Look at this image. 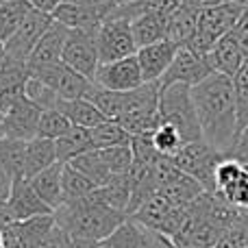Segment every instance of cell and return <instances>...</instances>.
<instances>
[{
    "instance_id": "obj_1",
    "label": "cell",
    "mask_w": 248,
    "mask_h": 248,
    "mask_svg": "<svg viewBox=\"0 0 248 248\" xmlns=\"http://www.w3.org/2000/svg\"><path fill=\"white\" fill-rule=\"evenodd\" d=\"M192 100L201 122L202 140L227 155L237 137V109L233 78L214 72L192 87Z\"/></svg>"
},
{
    "instance_id": "obj_2",
    "label": "cell",
    "mask_w": 248,
    "mask_h": 248,
    "mask_svg": "<svg viewBox=\"0 0 248 248\" xmlns=\"http://www.w3.org/2000/svg\"><path fill=\"white\" fill-rule=\"evenodd\" d=\"M128 216L109 207L103 201L98 187L85 198L74 202H63L55 211V220L72 240L105 242Z\"/></svg>"
},
{
    "instance_id": "obj_3",
    "label": "cell",
    "mask_w": 248,
    "mask_h": 248,
    "mask_svg": "<svg viewBox=\"0 0 248 248\" xmlns=\"http://www.w3.org/2000/svg\"><path fill=\"white\" fill-rule=\"evenodd\" d=\"M159 124L174 126L185 144L202 140L201 122L192 100V87L176 83L159 90Z\"/></svg>"
},
{
    "instance_id": "obj_4",
    "label": "cell",
    "mask_w": 248,
    "mask_h": 248,
    "mask_svg": "<svg viewBox=\"0 0 248 248\" xmlns=\"http://www.w3.org/2000/svg\"><path fill=\"white\" fill-rule=\"evenodd\" d=\"M242 13H244V7L229 2V0L198 11V29L187 42V48L198 55H209L216 44L235 29Z\"/></svg>"
},
{
    "instance_id": "obj_5",
    "label": "cell",
    "mask_w": 248,
    "mask_h": 248,
    "mask_svg": "<svg viewBox=\"0 0 248 248\" xmlns=\"http://www.w3.org/2000/svg\"><path fill=\"white\" fill-rule=\"evenodd\" d=\"M224 157L227 155L220 153L218 148L207 144L205 140H198L185 144L179 155L172 157V161L181 172L196 179L205 187V192H216V168Z\"/></svg>"
},
{
    "instance_id": "obj_6",
    "label": "cell",
    "mask_w": 248,
    "mask_h": 248,
    "mask_svg": "<svg viewBox=\"0 0 248 248\" xmlns=\"http://www.w3.org/2000/svg\"><path fill=\"white\" fill-rule=\"evenodd\" d=\"M96 33H98V31L70 29L65 46H63V55H61V61H63L68 68L77 70L78 74L90 78L92 83H94V74L100 65Z\"/></svg>"
},
{
    "instance_id": "obj_7",
    "label": "cell",
    "mask_w": 248,
    "mask_h": 248,
    "mask_svg": "<svg viewBox=\"0 0 248 248\" xmlns=\"http://www.w3.org/2000/svg\"><path fill=\"white\" fill-rule=\"evenodd\" d=\"M52 22H55V17H52L50 13L31 9L29 16L24 17V22L17 26V31L7 39V42H4L7 59L26 63L29 57H31V52H33L35 46H37V42L44 37V33L52 26Z\"/></svg>"
},
{
    "instance_id": "obj_8",
    "label": "cell",
    "mask_w": 248,
    "mask_h": 248,
    "mask_svg": "<svg viewBox=\"0 0 248 248\" xmlns=\"http://www.w3.org/2000/svg\"><path fill=\"white\" fill-rule=\"evenodd\" d=\"M96 44H98V57L100 63L118 61L124 57H131L137 52L135 39H133L131 20L126 17H107L100 24L96 33Z\"/></svg>"
},
{
    "instance_id": "obj_9",
    "label": "cell",
    "mask_w": 248,
    "mask_h": 248,
    "mask_svg": "<svg viewBox=\"0 0 248 248\" xmlns=\"http://www.w3.org/2000/svg\"><path fill=\"white\" fill-rule=\"evenodd\" d=\"M216 70L211 65V57L209 55H198V52L189 50L187 46H181L176 52L172 65L168 68V72L163 74V78L159 81V87H170V85H187L194 87L198 83H202L207 77H211Z\"/></svg>"
},
{
    "instance_id": "obj_10",
    "label": "cell",
    "mask_w": 248,
    "mask_h": 248,
    "mask_svg": "<svg viewBox=\"0 0 248 248\" xmlns=\"http://www.w3.org/2000/svg\"><path fill=\"white\" fill-rule=\"evenodd\" d=\"M214 194L224 198L237 211H248V166L224 157L216 168Z\"/></svg>"
},
{
    "instance_id": "obj_11",
    "label": "cell",
    "mask_w": 248,
    "mask_h": 248,
    "mask_svg": "<svg viewBox=\"0 0 248 248\" xmlns=\"http://www.w3.org/2000/svg\"><path fill=\"white\" fill-rule=\"evenodd\" d=\"M31 77H35L37 81H42L46 87H50L61 100H77V98H87L90 90L94 87V83L90 78H85L83 74H78L77 70L68 68L63 61L59 63L46 65V68L33 72Z\"/></svg>"
},
{
    "instance_id": "obj_12",
    "label": "cell",
    "mask_w": 248,
    "mask_h": 248,
    "mask_svg": "<svg viewBox=\"0 0 248 248\" xmlns=\"http://www.w3.org/2000/svg\"><path fill=\"white\" fill-rule=\"evenodd\" d=\"M55 214L42 198L35 194L33 185L29 179H17L13 181L11 194H9L7 202L0 209V224L2 222H22V220L35 218V216H48Z\"/></svg>"
},
{
    "instance_id": "obj_13",
    "label": "cell",
    "mask_w": 248,
    "mask_h": 248,
    "mask_svg": "<svg viewBox=\"0 0 248 248\" xmlns=\"http://www.w3.org/2000/svg\"><path fill=\"white\" fill-rule=\"evenodd\" d=\"M94 85L109 92H131L144 85L141 68L137 63V57H124L118 61L100 63L94 74Z\"/></svg>"
},
{
    "instance_id": "obj_14",
    "label": "cell",
    "mask_w": 248,
    "mask_h": 248,
    "mask_svg": "<svg viewBox=\"0 0 248 248\" xmlns=\"http://www.w3.org/2000/svg\"><path fill=\"white\" fill-rule=\"evenodd\" d=\"M39 116H42V109L24 94L2 116V124H4L7 137L9 140H20V141L35 140V137H37Z\"/></svg>"
},
{
    "instance_id": "obj_15",
    "label": "cell",
    "mask_w": 248,
    "mask_h": 248,
    "mask_svg": "<svg viewBox=\"0 0 248 248\" xmlns=\"http://www.w3.org/2000/svg\"><path fill=\"white\" fill-rule=\"evenodd\" d=\"M118 9V4H103V7H92V4H74V2H61L55 9L52 17L55 22L68 26V29H85V31H98L100 24Z\"/></svg>"
},
{
    "instance_id": "obj_16",
    "label": "cell",
    "mask_w": 248,
    "mask_h": 248,
    "mask_svg": "<svg viewBox=\"0 0 248 248\" xmlns=\"http://www.w3.org/2000/svg\"><path fill=\"white\" fill-rule=\"evenodd\" d=\"M181 46L172 44L170 39H163V42L150 44V46L137 48L135 57L137 63L141 68V77H144V83H159L163 78V74L168 72V68L172 65L176 52H179Z\"/></svg>"
},
{
    "instance_id": "obj_17",
    "label": "cell",
    "mask_w": 248,
    "mask_h": 248,
    "mask_svg": "<svg viewBox=\"0 0 248 248\" xmlns=\"http://www.w3.org/2000/svg\"><path fill=\"white\" fill-rule=\"evenodd\" d=\"M68 26L59 24V22H52V26L44 33V37L37 42L35 50L31 52L29 61H26V68L29 72H37V70L46 68V65L59 63L61 55H63V46L65 39H68Z\"/></svg>"
},
{
    "instance_id": "obj_18",
    "label": "cell",
    "mask_w": 248,
    "mask_h": 248,
    "mask_svg": "<svg viewBox=\"0 0 248 248\" xmlns=\"http://www.w3.org/2000/svg\"><path fill=\"white\" fill-rule=\"evenodd\" d=\"M31 78V72L26 63L20 61H4L0 70V113H7L17 100L24 96L26 81Z\"/></svg>"
},
{
    "instance_id": "obj_19",
    "label": "cell",
    "mask_w": 248,
    "mask_h": 248,
    "mask_svg": "<svg viewBox=\"0 0 248 248\" xmlns=\"http://www.w3.org/2000/svg\"><path fill=\"white\" fill-rule=\"evenodd\" d=\"M211 57V65L218 74H224V77L233 78L237 72L242 70V65L246 63V52L244 48L240 46V42L235 39V35L229 33L220 39L214 46V50L209 52Z\"/></svg>"
},
{
    "instance_id": "obj_20",
    "label": "cell",
    "mask_w": 248,
    "mask_h": 248,
    "mask_svg": "<svg viewBox=\"0 0 248 248\" xmlns=\"http://www.w3.org/2000/svg\"><path fill=\"white\" fill-rule=\"evenodd\" d=\"M168 20L170 13L166 11H146L131 20L133 39L137 48L150 46V44L163 42L168 37Z\"/></svg>"
},
{
    "instance_id": "obj_21",
    "label": "cell",
    "mask_w": 248,
    "mask_h": 248,
    "mask_svg": "<svg viewBox=\"0 0 248 248\" xmlns=\"http://www.w3.org/2000/svg\"><path fill=\"white\" fill-rule=\"evenodd\" d=\"M174 209L176 207L172 205L163 194L157 192L155 196H150L144 205L137 207V211L133 216H128V218H133L135 222H140L141 227H146V229H153V231L163 233V229H166L170 216L174 214Z\"/></svg>"
},
{
    "instance_id": "obj_22",
    "label": "cell",
    "mask_w": 248,
    "mask_h": 248,
    "mask_svg": "<svg viewBox=\"0 0 248 248\" xmlns=\"http://www.w3.org/2000/svg\"><path fill=\"white\" fill-rule=\"evenodd\" d=\"M61 170H63V163L57 161L55 166L42 170L39 174H35L31 181L35 194L50 207L52 211H57L63 205V189H61Z\"/></svg>"
},
{
    "instance_id": "obj_23",
    "label": "cell",
    "mask_w": 248,
    "mask_h": 248,
    "mask_svg": "<svg viewBox=\"0 0 248 248\" xmlns=\"http://www.w3.org/2000/svg\"><path fill=\"white\" fill-rule=\"evenodd\" d=\"M57 159V146L52 140L35 137L26 141V157H24V179H33L42 170L55 166Z\"/></svg>"
},
{
    "instance_id": "obj_24",
    "label": "cell",
    "mask_w": 248,
    "mask_h": 248,
    "mask_svg": "<svg viewBox=\"0 0 248 248\" xmlns=\"http://www.w3.org/2000/svg\"><path fill=\"white\" fill-rule=\"evenodd\" d=\"M57 109L72 122V126H81V128H94V126H98V124H103L105 120H109L90 98L59 100Z\"/></svg>"
},
{
    "instance_id": "obj_25",
    "label": "cell",
    "mask_w": 248,
    "mask_h": 248,
    "mask_svg": "<svg viewBox=\"0 0 248 248\" xmlns=\"http://www.w3.org/2000/svg\"><path fill=\"white\" fill-rule=\"evenodd\" d=\"M198 29V9L181 2L168 20V37L176 46H187V42L194 37Z\"/></svg>"
},
{
    "instance_id": "obj_26",
    "label": "cell",
    "mask_w": 248,
    "mask_h": 248,
    "mask_svg": "<svg viewBox=\"0 0 248 248\" xmlns=\"http://www.w3.org/2000/svg\"><path fill=\"white\" fill-rule=\"evenodd\" d=\"M55 146H57L59 163H70L72 159L81 157V155L90 153V150H96L90 128H81V126H72L63 137H59L55 141Z\"/></svg>"
},
{
    "instance_id": "obj_27",
    "label": "cell",
    "mask_w": 248,
    "mask_h": 248,
    "mask_svg": "<svg viewBox=\"0 0 248 248\" xmlns=\"http://www.w3.org/2000/svg\"><path fill=\"white\" fill-rule=\"evenodd\" d=\"M159 194H163L174 207H187V205H192L201 194H205V187H202L196 179L187 176L185 172H179L170 183H166L159 189Z\"/></svg>"
},
{
    "instance_id": "obj_28",
    "label": "cell",
    "mask_w": 248,
    "mask_h": 248,
    "mask_svg": "<svg viewBox=\"0 0 248 248\" xmlns=\"http://www.w3.org/2000/svg\"><path fill=\"white\" fill-rule=\"evenodd\" d=\"M109 248H148V229L133 218H126L111 235L105 240Z\"/></svg>"
},
{
    "instance_id": "obj_29",
    "label": "cell",
    "mask_w": 248,
    "mask_h": 248,
    "mask_svg": "<svg viewBox=\"0 0 248 248\" xmlns=\"http://www.w3.org/2000/svg\"><path fill=\"white\" fill-rule=\"evenodd\" d=\"M61 189H63V202H74L85 198L96 189V185L83 174L72 163H63L61 170Z\"/></svg>"
},
{
    "instance_id": "obj_30",
    "label": "cell",
    "mask_w": 248,
    "mask_h": 248,
    "mask_svg": "<svg viewBox=\"0 0 248 248\" xmlns=\"http://www.w3.org/2000/svg\"><path fill=\"white\" fill-rule=\"evenodd\" d=\"M70 163H72L77 170H81L83 174L96 185V187H103V185H107L109 181L113 179V174L109 172V168H107V163H105L100 150H90V153L72 159Z\"/></svg>"
},
{
    "instance_id": "obj_31",
    "label": "cell",
    "mask_w": 248,
    "mask_h": 248,
    "mask_svg": "<svg viewBox=\"0 0 248 248\" xmlns=\"http://www.w3.org/2000/svg\"><path fill=\"white\" fill-rule=\"evenodd\" d=\"M31 9L33 7L29 0H9V2L0 4V42L4 44L16 33Z\"/></svg>"
},
{
    "instance_id": "obj_32",
    "label": "cell",
    "mask_w": 248,
    "mask_h": 248,
    "mask_svg": "<svg viewBox=\"0 0 248 248\" xmlns=\"http://www.w3.org/2000/svg\"><path fill=\"white\" fill-rule=\"evenodd\" d=\"M92 133V141H94V148H113V146H126L131 144V133L118 124L116 120H105L98 126L90 128Z\"/></svg>"
},
{
    "instance_id": "obj_33",
    "label": "cell",
    "mask_w": 248,
    "mask_h": 248,
    "mask_svg": "<svg viewBox=\"0 0 248 248\" xmlns=\"http://www.w3.org/2000/svg\"><path fill=\"white\" fill-rule=\"evenodd\" d=\"M24 157H26V141L20 140H4L0 146V159H2L4 168L9 170V174L13 176V181L24 179Z\"/></svg>"
},
{
    "instance_id": "obj_34",
    "label": "cell",
    "mask_w": 248,
    "mask_h": 248,
    "mask_svg": "<svg viewBox=\"0 0 248 248\" xmlns=\"http://www.w3.org/2000/svg\"><path fill=\"white\" fill-rule=\"evenodd\" d=\"M150 137H153L155 150H157L159 155H163V157H168V159L176 157L179 150L185 146L181 133L176 131L174 126H170V124H159V126L150 133Z\"/></svg>"
},
{
    "instance_id": "obj_35",
    "label": "cell",
    "mask_w": 248,
    "mask_h": 248,
    "mask_svg": "<svg viewBox=\"0 0 248 248\" xmlns=\"http://www.w3.org/2000/svg\"><path fill=\"white\" fill-rule=\"evenodd\" d=\"M70 128H72V122H70L59 109H46V111H42V116H39L37 137L57 141L59 137H63Z\"/></svg>"
},
{
    "instance_id": "obj_36",
    "label": "cell",
    "mask_w": 248,
    "mask_h": 248,
    "mask_svg": "<svg viewBox=\"0 0 248 248\" xmlns=\"http://www.w3.org/2000/svg\"><path fill=\"white\" fill-rule=\"evenodd\" d=\"M233 92H235V109H237V133L248 126V61L233 77Z\"/></svg>"
},
{
    "instance_id": "obj_37",
    "label": "cell",
    "mask_w": 248,
    "mask_h": 248,
    "mask_svg": "<svg viewBox=\"0 0 248 248\" xmlns=\"http://www.w3.org/2000/svg\"><path fill=\"white\" fill-rule=\"evenodd\" d=\"M100 155H103L105 163H107L109 172L113 176L120 174H128L133 168V150L131 144L126 146H113V148H100Z\"/></svg>"
},
{
    "instance_id": "obj_38",
    "label": "cell",
    "mask_w": 248,
    "mask_h": 248,
    "mask_svg": "<svg viewBox=\"0 0 248 248\" xmlns=\"http://www.w3.org/2000/svg\"><path fill=\"white\" fill-rule=\"evenodd\" d=\"M24 94L29 96V98L33 100L42 111H46V109H57V105H59V100H61L59 96L50 90V87H46L42 81H37L35 77H31L29 81H26Z\"/></svg>"
},
{
    "instance_id": "obj_39",
    "label": "cell",
    "mask_w": 248,
    "mask_h": 248,
    "mask_svg": "<svg viewBox=\"0 0 248 248\" xmlns=\"http://www.w3.org/2000/svg\"><path fill=\"white\" fill-rule=\"evenodd\" d=\"M216 248H248V222L244 218V211H242V218L224 231Z\"/></svg>"
},
{
    "instance_id": "obj_40",
    "label": "cell",
    "mask_w": 248,
    "mask_h": 248,
    "mask_svg": "<svg viewBox=\"0 0 248 248\" xmlns=\"http://www.w3.org/2000/svg\"><path fill=\"white\" fill-rule=\"evenodd\" d=\"M227 157L235 159V161L244 163V166L248 163V126H244L237 133V137H235V141H233V146L229 148Z\"/></svg>"
},
{
    "instance_id": "obj_41",
    "label": "cell",
    "mask_w": 248,
    "mask_h": 248,
    "mask_svg": "<svg viewBox=\"0 0 248 248\" xmlns=\"http://www.w3.org/2000/svg\"><path fill=\"white\" fill-rule=\"evenodd\" d=\"M70 246H72V237H70L59 224H55L50 235H48L37 248H70Z\"/></svg>"
},
{
    "instance_id": "obj_42",
    "label": "cell",
    "mask_w": 248,
    "mask_h": 248,
    "mask_svg": "<svg viewBox=\"0 0 248 248\" xmlns=\"http://www.w3.org/2000/svg\"><path fill=\"white\" fill-rule=\"evenodd\" d=\"M231 33L235 35V39L240 42V46L244 48L246 59H248V9H244V13H242V17L237 20L235 29H233Z\"/></svg>"
},
{
    "instance_id": "obj_43",
    "label": "cell",
    "mask_w": 248,
    "mask_h": 248,
    "mask_svg": "<svg viewBox=\"0 0 248 248\" xmlns=\"http://www.w3.org/2000/svg\"><path fill=\"white\" fill-rule=\"evenodd\" d=\"M148 248H179L172 237H168L166 233H159L148 229Z\"/></svg>"
},
{
    "instance_id": "obj_44",
    "label": "cell",
    "mask_w": 248,
    "mask_h": 248,
    "mask_svg": "<svg viewBox=\"0 0 248 248\" xmlns=\"http://www.w3.org/2000/svg\"><path fill=\"white\" fill-rule=\"evenodd\" d=\"M11 187H13V176L9 174V170L4 168L2 159H0V202H7L9 194H11Z\"/></svg>"
},
{
    "instance_id": "obj_45",
    "label": "cell",
    "mask_w": 248,
    "mask_h": 248,
    "mask_svg": "<svg viewBox=\"0 0 248 248\" xmlns=\"http://www.w3.org/2000/svg\"><path fill=\"white\" fill-rule=\"evenodd\" d=\"M31 2V7L33 9H37V11H44V13H55V9L59 7L63 0H29Z\"/></svg>"
},
{
    "instance_id": "obj_46",
    "label": "cell",
    "mask_w": 248,
    "mask_h": 248,
    "mask_svg": "<svg viewBox=\"0 0 248 248\" xmlns=\"http://www.w3.org/2000/svg\"><path fill=\"white\" fill-rule=\"evenodd\" d=\"M183 4H189V7L198 9V11H202V9H209V7H216V4L224 2V0H181Z\"/></svg>"
},
{
    "instance_id": "obj_47",
    "label": "cell",
    "mask_w": 248,
    "mask_h": 248,
    "mask_svg": "<svg viewBox=\"0 0 248 248\" xmlns=\"http://www.w3.org/2000/svg\"><path fill=\"white\" fill-rule=\"evenodd\" d=\"M74 4H92V7H103V4H118V0H63Z\"/></svg>"
},
{
    "instance_id": "obj_48",
    "label": "cell",
    "mask_w": 248,
    "mask_h": 248,
    "mask_svg": "<svg viewBox=\"0 0 248 248\" xmlns=\"http://www.w3.org/2000/svg\"><path fill=\"white\" fill-rule=\"evenodd\" d=\"M70 248H100V242H90V240H72Z\"/></svg>"
},
{
    "instance_id": "obj_49",
    "label": "cell",
    "mask_w": 248,
    "mask_h": 248,
    "mask_svg": "<svg viewBox=\"0 0 248 248\" xmlns=\"http://www.w3.org/2000/svg\"><path fill=\"white\" fill-rule=\"evenodd\" d=\"M4 61H7V52H4V44L0 42V70H2Z\"/></svg>"
},
{
    "instance_id": "obj_50",
    "label": "cell",
    "mask_w": 248,
    "mask_h": 248,
    "mask_svg": "<svg viewBox=\"0 0 248 248\" xmlns=\"http://www.w3.org/2000/svg\"><path fill=\"white\" fill-rule=\"evenodd\" d=\"M4 140H7V133H4V124H2V118H0V146H2Z\"/></svg>"
},
{
    "instance_id": "obj_51",
    "label": "cell",
    "mask_w": 248,
    "mask_h": 248,
    "mask_svg": "<svg viewBox=\"0 0 248 248\" xmlns=\"http://www.w3.org/2000/svg\"><path fill=\"white\" fill-rule=\"evenodd\" d=\"M229 2H235V4H240V7L248 9V0H229Z\"/></svg>"
},
{
    "instance_id": "obj_52",
    "label": "cell",
    "mask_w": 248,
    "mask_h": 248,
    "mask_svg": "<svg viewBox=\"0 0 248 248\" xmlns=\"http://www.w3.org/2000/svg\"><path fill=\"white\" fill-rule=\"evenodd\" d=\"M179 248H198V246H187V244H176Z\"/></svg>"
},
{
    "instance_id": "obj_53",
    "label": "cell",
    "mask_w": 248,
    "mask_h": 248,
    "mask_svg": "<svg viewBox=\"0 0 248 248\" xmlns=\"http://www.w3.org/2000/svg\"><path fill=\"white\" fill-rule=\"evenodd\" d=\"M126 2H135V0H118V4H126Z\"/></svg>"
},
{
    "instance_id": "obj_54",
    "label": "cell",
    "mask_w": 248,
    "mask_h": 248,
    "mask_svg": "<svg viewBox=\"0 0 248 248\" xmlns=\"http://www.w3.org/2000/svg\"><path fill=\"white\" fill-rule=\"evenodd\" d=\"M0 248H4V242H2V231H0Z\"/></svg>"
},
{
    "instance_id": "obj_55",
    "label": "cell",
    "mask_w": 248,
    "mask_h": 248,
    "mask_svg": "<svg viewBox=\"0 0 248 248\" xmlns=\"http://www.w3.org/2000/svg\"><path fill=\"white\" fill-rule=\"evenodd\" d=\"M100 248H109L107 244H105V242H100Z\"/></svg>"
},
{
    "instance_id": "obj_56",
    "label": "cell",
    "mask_w": 248,
    "mask_h": 248,
    "mask_svg": "<svg viewBox=\"0 0 248 248\" xmlns=\"http://www.w3.org/2000/svg\"><path fill=\"white\" fill-rule=\"evenodd\" d=\"M4 2H9V0H0V4H4Z\"/></svg>"
},
{
    "instance_id": "obj_57",
    "label": "cell",
    "mask_w": 248,
    "mask_h": 248,
    "mask_svg": "<svg viewBox=\"0 0 248 248\" xmlns=\"http://www.w3.org/2000/svg\"><path fill=\"white\" fill-rule=\"evenodd\" d=\"M0 209H2V202H0Z\"/></svg>"
},
{
    "instance_id": "obj_58",
    "label": "cell",
    "mask_w": 248,
    "mask_h": 248,
    "mask_svg": "<svg viewBox=\"0 0 248 248\" xmlns=\"http://www.w3.org/2000/svg\"><path fill=\"white\" fill-rule=\"evenodd\" d=\"M246 166H248V163H246Z\"/></svg>"
}]
</instances>
